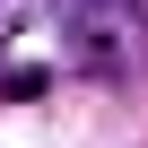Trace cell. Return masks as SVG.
Wrapping results in <instances>:
<instances>
[{
  "label": "cell",
  "instance_id": "obj_2",
  "mask_svg": "<svg viewBox=\"0 0 148 148\" xmlns=\"http://www.w3.org/2000/svg\"><path fill=\"white\" fill-rule=\"evenodd\" d=\"M0 96H18V105L44 96V70H0Z\"/></svg>",
  "mask_w": 148,
  "mask_h": 148
},
{
  "label": "cell",
  "instance_id": "obj_1",
  "mask_svg": "<svg viewBox=\"0 0 148 148\" xmlns=\"http://www.w3.org/2000/svg\"><path fill=\"white\" fill-rule=\"evenodd\" d=\"M52 26H61L70 61L105 87H131L148 70V9L139 0H52Z\"/></svg>",
  "mask_w": 148,
  "mask_h": 148
}]
</instances>
